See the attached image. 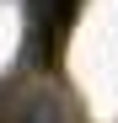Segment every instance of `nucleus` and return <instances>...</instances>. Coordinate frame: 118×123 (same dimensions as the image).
<instances>
[{
    "instance_id": "f257e3e1",
    "label": "nucleus",
    "mask_w": 118,
    "mask_h": 123,
    "mask_svg": "<svg viewBox=\"0 0 118 123\" xmlns=\"http://www.w3.org/2000/svg\"><path fill=\"white\" fill-rule=\"evenodd\" d=\"M81 6L86 0H32L27 6V16H32V27H27V59L32 64H59V54H65V37H70V27H75V16H81Z\"/></svg>"
},
{
    "instance_id": "f03ea898",
    "label": "nucleus",
    "mask_w": 118,
    "mask_h": 123,
    "mask_svg": "<svg viewBox=\"0 0 118 123\" xmlns=\"http://www.w3.org/2000/svg\"><path fill=\"white\" fill-rule=\"evenodd\" d=\"M32 96L27 86H0V123H32Z\"/></svg>"
},
{
    "instance_id": "7ed1b4c3",
    "label": "nucleus",
    "mask_w": 118,
    "mask_h": 123,
    "mask_svg": "<svg viewBox=\"0 0 118 123\" xmlns=\"http://www.w3.org/2000/svg\"><path fill=\"white\" fill-rule=\"evenodd\" d=\"M32 123H65V107H59L54 91H38L32 96Z\"/></svg>"
}]
</instances>
